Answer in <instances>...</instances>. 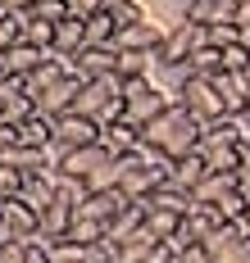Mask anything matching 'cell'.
<instances>
[{
	"instance_id": "1",
	"label": "cell",
	"mask_w": 250,
	"mask_h": 263,
	"mask_svg": "<svg viewBox=\"0 0 250 263\" xmlns=\"http://www.w3.org/2000/svg\"><path fill=\"white\" fill-rule=\"evenodd\" d=\"M200 136H205V123L182 100H173L159 118H150L141 127V145L155 150V155H164V159H182L191 150H200Z\"/></svg>"
},
{
	"instance_id": "2",
	"label": "cell",
	"mask_w": 250,
	"mask_h": 263,
	"mask_svg": "<svg viewBox=\"0 0 250 263\" xmlns=\"http://www.w3.org/2000/svg\"><path fill=\"white\" fill-rule=\"evenodd\" d=\"M123 163V182H118V191L128 195V200H146L155 186H164L168 177H173V159L164 155H155V150H132V155H123L118 159Z\"/></svg>"
},
{
	"instance_id": "3",
	"label": "cell",
	"mask_w": 250,
	"mask_h": 263,
	"mask_svg": "<svg viewBox=\"0 0 250 263\" xmlns=\"http://www.w3.org/2000/svg\"><path fill=\"white\" fill-rule=\"evenodd\" d=\"M177 96L173 91H164L155 78H141V82H123V105H128V123H137V127H146L150 118H159L168 105H173Z\"/></svg>"
},
{
	"instance_id": "4",
	"label": "cell",
	"mask_w": 250,
	"mask_h": 263,
	"mask_svg": "<svg viewBox=\"0 0 250 263\" xmlns=\"http://www.w3.org/2000/svg\"><path fill=\"white\" fill-rule=\"evenodd\" d=\"M177 100L191 109V114L205 123V127H209V123H219V118H227V105H223V96H219V86H214V78H195V73H182Z\"/></svg>"
},
{
	"instance_id": "5",
	"label": "cell",
	"mask_w": 250,
	"mask_h": 263,
	"mask_svg": "<svg viewBox=\"0 0 250 263\" xmlns=\"http://www.w3.org/2000/svg\"><path fill=\"white\" fill-rule=\"evenodd\" d=\"M205 41H209V36H205V23H187V18H182V23L168 27L164 46H159L155 54H159L164 68H182V64L191 59V50H195V46H205Z\"/></svg>"
},
{
	"instance_id": "6",
	"label": "cell",
	"mask_w": 250,
	"mask_h": 263,
	"mask_svg": "<svg viewBox=\"0 0 250 263\" xmlns=\"http://www.w3.org/2000/svg\"><path fill=\"white\" fill-rule=\"evenodd\" d=\"M118 96H123V78H118V73H110V78H86V86H82V96H78V105H73V114L100 123V114H105Z\"/></svg>"
},
{
	"instance_id": "7",
	"label": "cell",
	"mask_w": 250,
	"mask_h": 263,
	"mask_svg": "<svg viewBox=\"0 0 250 263\" xmlns=\"http://www.w3.org/2000/svg\"><path fill=\"white\" fill-rule=\"evenodd\" d=\"M96 141H100V123H96V118H82V114L55 118V155L82 150V145H96Z\"/></svg>"
},
{
	"instance_id": "8",
	"label": "cell",
	"mask_w": 250,
	"mask_h": 263,
	"mask_svg": "<svg viewBox=\"0 0 250 263\" xmlns=\"http://www.w3.org/2000/svg\"><path fill=\"white\" fill-rule=\"evenodd\" d=\"M86 86V73L82 68H73L68 78H59L46 96H37V109L41 114H50V118H64V114H73V105H78V96H82Z\"/></svg>"
},
{
	"instance_id": "9",
	"label": "cell",
	"mask_w": 250,
	"mask_h": 263,
	"mask_svg": "<svg viewBox=\"0 0 250 263\" xmlns=\"http://www.w3.org/2000/svg\"><path fill=\"white\" fill-rule=\"evenodd\" d=\"M0 213H5V240H32L41 232V213L28 200H5Z\"/></svg>"
},
{
	"instance_id": "10",
	"label": "cell",
	"mask_w": 250,
	"mask_h": 263,
	"mask_svg": "<svg viewBox=\"0 0 250 263\" xmlns=\"http://www.w3.org/2000/svg\"><path fill=\"white\" fill-rule=\"evenodd\" d=\"M110 159H114V155L100 145V141H96V145H82V150L59 155V173H64V177H78V182H86V177H91L96 168H105Z\"/></svg>"
},
{
	"instance_id": "11",
	"label": "cell",
	"mask_w": 250,
	"mask_h": 263,
	"mask_svg": "<svg viewBox=\"0 0 250 263\" xmlns=\"http://www.w3.org/2000/svg\"><path fill=\"white\" fill-rule=\"evenodd\" d=\"M46 54L50 50H37V46H28V41H14L9 50L0 54V73H5V78H32V73L46 64Z\"/></svg>"
},
{
	"instance_id": "12",
	"label": "cell",
	"mask_w": 250,
	"mask_h": 263,
	"mask_svg": "<svg viewBox=\"0 0 250 263\" xmlns=\"http://www.w3.org/2000/svg\"><path fill=\"white\" fill-rule=\"evenodd\" d=\"M200 155H205V163H209V173H237L241 145L223 141V136H214V132H205V136H200Z\"/></svg>"
},
{
	"instance_id": "13",
	"label": "cell",
	"mask_w": 250,
	"mask_h": 263,
	"mask_svg": "<svg viewBox=\"0 0 250 263\" xmlns=\"http://www.w3.org/2000/svg\"><path fill=\"white\" fill-rule=\"evenodd\" d=\"M168 36L164 23H155V18H146V23H132L118 32V50H159Z\"/></svg>"
},
{
	"instance_id": "14",
	"label": "cell",
	"mask_w": 250,
	"mask_h": 263,
	"mask_svg": "<svg viewBox=\"0 0 250 263\" xmlns=\"http://www.w3.org/2000/svg\"><path fill=\"white\" fill-rule=\"evenodd\" d=\"M141 204H146V209H164V213L187 218V213L195 209V195H191V191H182V186H173V182H164V186H155Z\"/></svg>"
},
{
	"instance_id": "15",
	"label": "cell",
	"mask_w": 250,
	"mask_h": 263,
	"mask_svg": "<svg viewBox=\"0 0 250 263\" xmlns=\"http://www.w3.org/2000/svg\"><path fill=\"white\" fill-rule=\"evenodd\" d=\"M73 68H78V64H73L68 54L50 50V54H46V64H41V68H37V73L28 78V91H32V100H37V96H46V91H50V86H55L59 78H68Z\"/></svg>"
},
{
	"instance_id": "16",
	"label": "cell",
	"mask_w": 250,
	"mask_h": 263,
	"mask_svg": "<svg viewBox=\"0 0 250 263\" xmlns=\"http://www.w3.org/2000/svg\"><path fill=\"white\" fill-rule=\"evenodd\" d=\"M123 204H128V195H123V191H91L82 204H78V218H96V222H105V227H110Z\"/></svg>"
},
{
	"instance_id": "17",
	"label": "cell",
	"mask_w": 250,
	"mask_h": 263,
	"mask_svg": "<svg viewBox=\"0 0 250 263\" xmlns=\"http://www.w3.org/2000/svg\"><path fill=\"white\" fill-rule=\"evenodd\" d=\"M100 145L110 150L114 159H123V155H132V150H141V127L137 123H110V127H100Z\"/></svg>"
},
{
	"instance_id": "18",
	"label": "cell",
	"mask_w": 250,
	"mask_h": 263,
	"mask_svg": "<svg viewBox=\"0 0 250 263\" xmlns=\"http://www.w3.org/2000/svg\"><path fill=\"white\" fill-rule=\"evenodd\" d=\"M73 64L86 78H110V73H118V46H86L82 54H73Z\"/></svg>"
},
{
	"instance_id": "19",
	"label": "cell",
	"mask_w": 250,
	"mask_h": 263,
	"mask_svg": "<svg viewBox=\"0 0 250 263\" xmlns=\"http://www.w3.org/2000/svg\"><path fill=\"white\" fill-rule=\"evenodd\" d=\"M55 186H59V168H55V173H28L19 200H28L37 213H46V204H55Z\"/></svg>"
},
{
	"instance_id": "20",
	"label": "cell",
	"mask_w": 250,
	"mask_h": 263,
	"mask_svg": "<svg viewBox=\"0 0 250 263\" xmlns=\"http://www.w3.org/2000/svg\"><path fill=\"white\" fill-rule=\"evenodd\" d=\"M205 177H209V163H205V155H200V150L173 159V177H168L173 186H182V191H191V195H195V186L205 182Z\"/></svg>"
},
{
	"instance_id": "21",
	"label": "cell",
	"mask_w": 250,
	"mask_h": 263,
	"mask_svg": "<svg viewBox=\"0 0 250 263\" xmlns=\"http://www.w3.org/2000/svg\"><path fill=\"white\" fill-rule=\"evenodd\" d=\"M19 145H41V150H55V118L37 109L28 123H19Z\"/></svg>"
},
{
	"instance_id": "22",
	"label": "cell",
	"mask_w": 250,
	"mask_h": 263,
	"mask_svg": "<svg viewBox=\"0 0 250 263\" xmlns=\"http://www.w3.org/2000/svg\"><path fill=\"white\" fill-rule=\"evenodd\" d=\"M55 50L68 54V59L86 50V18H82V14H73V18L55 23Z\"/></svg>"
},
{
	"instance_id": "23",
	"label": "cell",
	"mask_w": 250,
	"mask_h": 263,
	"mask_svg": "<svg viewBox=\"0 0 250 263\" xmlns=\"http://www.w3.org/2000/svg\"><path fill=\"white\" fill-rule=\"evenodd\" d=\"M155 64H159V54H155V50H118V78H123V82L155 78Z\"/></svg>"
},
{
	"instance_id": "24",
	"label": "cell",
	"mask_w": 250,
	"mask_h": 263,
	"mask_svg": "<svg viewBox=\"0 0 250 263\" xmlns=\"http://www.w3.org/2000/svg\"><path fill=\"white\" fill-rule=\"evenodd\" d=\"M237 0H187V23H232Z\"/></svg>"
},
{
	"instance_id": "25",
	"label": "cell",
	"mask_w": 250,
	"mask_h": 263,
	"mask_svg": "<svg viewBox=\"0 0 250 263\" xmlns=\"http://www.w3.org/2000/svg\"><path fill=\"white\" fill-rule=\"evenodd\" d=\"M155 232H150V227H137V232H132V236H123L118 240V263H146L150 259V250H155Z\"/></svg>"
},
{
	"instance_id": "26",
	"label": "cell",
	"mask_w": 250,
	"mask_h": 263,
	"mask_svg": "<svg viewBox=\"0 0 250 263\" xmlns=\"http://www.w3.org/2000/svg\"><path fill=\"white\" fill-rule=\"evenodd\" d=\"M177 73H195V78H214V73H223V50L205 41V46H195V50H191V59H187V64H182Z\"/></svg>"
},
{
	"instance_id": "27",
	"label": "cell",
	"mask_w": 250,
	"mask_h": 263,
	"mask_svg": "<svg viewBox=\"0 0 250 263\" xmlns=\"http://www.w3.org/2000/svg\"><path fill=\"white\" fill-rule=\"evenodd\" d=\"M86 46H118V18L114 9H100L86 18Z\"/></svg>"
},
{
	"instance_id": "28",
	"label": "cell",
	"mask_w": 250,
	"mask_h": 263,
	"mask_svg": "<svg viewBox=\"0 0 250 263\" xmlns=\"http://www.w3.org/2000/svg\"><path fill=\"white\" fill-rule=\"evenodd\" d=\"M73 218H78V209H68L64 200H55V204H46V213H41V232L50 240H64L68 227H73Z\"/></svg>"
},
{
	"instance_id": "29",
	"label": "cell",
	"mask_w": 250,
	"mask_h": 263,
	"mask_svg": "<svg viewBox=\"0 0 250 263\" xmlns=\"http://www.w3.org/2000/svg\"><path fill=\"white\" fill-rule=\"evenodd\" d=\"M237 191V173H209L205 182L195 186V200L200 204H219L223 195H232Z\"/></svg>"
},
{
	"instance_id": "30",
	"label": "cell",
	"mask_w": 250,
	"mask_h": 263,
	"mask_svg": "<svg viewBox=\"0 0 250 263\" xmlns=\"http://www.w3.org/2000/svg\"><path fill=\"white\" fill-rule=\"evenodd\" d=\"M19 41H28L37 50H55V23H46V18H37V14H23V36Z\"/></svg>"
},
{
	"instance_id": "31",
	"label": "cell",
	"mask_w": 250,
	"mask_h": 263,
	"mask_svg": "<svg viewBox=\"0 0 250 263\" xmlns=\"http://www.w3.org/2000/svg\"><path fill=\"white\" fill-rule=\"evenodd\" d=\"M214 209L223 213V222H246V213H250V195L241 191V186H237L232 195H223V200L214 204Z\"/></svg>"
},
{
	"instance_id": "32",
	"label": "cell",
	"mask_w": 250,
	"mask_h": 263,
	"mask_svg": "<svg viewBox=\"0 0 250 263\" xmlns=\"http://www.w3.org/2000/svg\"><path fill=\"white\" fill-rule=\"evenodd\" d=\"M146 227H150L159 240H173L177 227H182V218H177V213H164V209H146Z\"/></svg>"
},
{
	"instance_id": "33",
	"label": "cell",
	"mask_w": 250,
	"mask_h": 263,
	"mask_svg": "<svg viewBox=\"0 0 250 263\" xmlns=\"http://www.w3.org/2000/svg\"><path fill=\"white\" fill-rule=\"evenodd\" d=\"M114 18H118V32H123V27H132V23H146L150 14H146L141 0H118V5H114Z\"/></svg>"
},
{
	"instance_id": "34",
	"label": "cell",
	"mask_w": 250,
	"mask_h": 263,
	"mask_svg": "<svg viewBox=\"0 0 250 263\" xmlns=\"http://www.w3.org/2000/svg\"><path fill=\"white\" fill-rule=\"evenodd\" d=\"M205 36H209V46L227 50V46L241 41V27H237V23H209V27H205Z\"/></svg>"
},
{
	"instance_id": "35",
	"label": "cell",
	"mask_w": 250,
	"mask_h": 263,
	"mask_svg": "<svg viewBox=\"0 0 250 263\" xmlns=\"http://www.w3.org/2000/svg\"><path fill=\"white\" fill-rule=\"evenodd\" d=\"M32 14L46 18V23H64V18H73V5H68V0H37Z\"/></svg>"
},
{
	"instance_id": "36",
	"label": "cell",
	"mask_w": 250,
	"mask_h": 263,
	"mask_svg": "<svg viewBox=\"0 0 250 263\" xmlns=\"http://www.w3.org/2000/svg\"><path fill=\"white\" fill-rule=\"evenodd\" d=\"M19 195H23V173L0 163V204H5V200H19Z\"/></svg>"
},
{
	"instance_id": "37",
	"label": "cell",
	"mask_w": 250,
	"mask_h": 263,
	"mask_svg": "<svg viewBox=\"0 0 250 263\" xmlns=\"http://www.w3.org/2000/svg\"><path fill=\"white\" fill-rule=\"evenodd\" d=\"M19 36H23V14H5L0 9V50H9Z\"/></svg>"
},
{
	"instance_id": "38",
	"label": "cell",
	"mask_w": 250,
	"mask_h": 263,
	"mask_svg": "<svg viewBox=\"0 0 250 263\" xmlns=\"http://www.w3.org/2000/svg\"><path fill=\"white\" fill-rule=\"evenodd\" d=\"M223 68H227V73H250V50L241 46V41L223 50Z\"/></svg>"
},
{
	"instance_id": "39",
	"label": "cell",
	"mask_w": 250,
	"mask_h": 263,
	"mask_svg": "<svg viewBox=\"0 0 250 263\" xmlns=\"http://www.w3.org/2000/svg\"><path fill=\"white\" fill-rule=\"evenodd\" d=\"M146 263H182V245L177 240H155V250H150Z\"/></svg>"
},
{
	"instance_id": "40",
	"label": "cell",
	"mask_w": 250,
	"mask_h": 263,
	"mask_svg": "<svg viewBox=\"0 0 250 263\" xmlns=\"http://www.w3.org/2000/svg\"><path fill=\"white\" fill-rule=\"evenodd\" d=\"M237 186L250 195V141H241V163H237Z\"/></svg>"
},
{
	"instance_id": "41",
	"label": "cell",
	"mask_w": 250,
	"mask_h": 263,
	"mask_svg": "<svg viewBox=\"0 0 250 263\" xmlns=\"http://www.w3.org/2000/svg\"><path fill=\"white\" fill-rule=\"evenodd\" d=\"M182 263H214V259H209L205 245H187V250H182Z\"/></svg>"
},
{
	"instance_id": "42",
	"label": "cell",
	"mask_w": 250,
	"mask_h": 263,
	"mask_svg": "<svg viewBox=\"0 0 250 263\" xmlns=\"http://www.w3.org/2000/svg\"><path fill=\"white\" fill-rule=\"evenodd\" d=\"M0 9H5V14H32L37 0H0Z\"/></svg>"
},
{
	"instance_id": "43",
	"label": "cell",
	"mask_w": 250,
	"mask_h": 263,
	"mask_svg": "<svg viewBox=\"0 0 250 263\" xmlns=\"http://www.w3.org/2000/svg\"><path fill=\"white\" fill-rule=\"evenodd\" d=\"M9 145H19V127L0 118V150H9Z\"/></svg>"
},
{
	"instance_id": "44",
	"label": "cell",
	"mask_w": 250,
	"mask_h": 263,
	"mask_svg": "<svg viewBox=\"0 0 250 263\" xmlns=\"http://www.w3.org/2000/svg\"><path fill=\"white\" fill-rule=\"evenodd\" d=\"M68 5H73V14H82V18H91V14H100V9H105L100 0H68Z\"/></svg>"
},
{
	"instance_id": "45",
	"label": "cell",
	"mask_w": 250,
	"mask_h": 263,
	"mask_svg": "<svg viewBox=\"0 0 250 263\" xmlns=\"http://www.w3.org/2000/svg\"><path fill=\"white\" fill-rule=\"evenodd\" d=\"M232 23H237V27H250V0H237V5H232Z\"/></svg>"
},
{
	"instance_id": "46",
	"label": "cell",
	"mask_w": 250,
	"mask_h": 263,
	"mask_svg": "<svg viewBox=\"0 0 250 263\" xmlns=\"http://www.w3.org/2000/svg\"><path fill=\"white\" fill-rule=\"evenodd\" d=\"M100 5H105V9H114V5H118V0H100Z\"/></svg>"
},
{
	"instance_id": "47",
	"label": "cell",
	"mask_w": 250,
	"mask_h": 263,
	"mask_svg": "<svg viewBox=\"0 0 250 263\" xmlns=\"http://www.w3.org/2000/svg\"><path fill=\"white\" fill-rule=\"evenodd\" d=\"M0 114H5V100H0Z\"/></svg>"
},
{
	"instance_id": "48",
	"label": "cell",
	"mask_w": 250,
	"mask_h": 263,
	"mask_svg": "<svg viewBox=\"0 0 250 263\" xmlns=\"http://www.w3.org/2000/svg\"><path fill=\"white\" fill-rule=\"evenodd\" d=\"M0 54H5V50H0ZM0 78H5V73H0Z\"/></svg>"
},
{
	"instance_id": "49",
	"label": "cell",
	"mask_w": 250,
	"mask_h": 263,
	"mask_svg": "<svg viewBox=\"0 0 250 263\" xmlns=\"http://www.w3.org/2000/svg\"><path fill=\"white\" fill-rule=\"evenodd\" d=\"M246 222H250V213H246Z\"/></svg>"
}]
</instances>
